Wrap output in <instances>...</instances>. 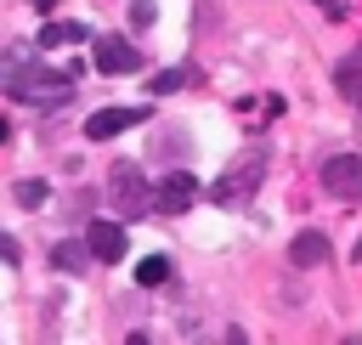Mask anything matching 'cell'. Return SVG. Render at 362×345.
I'll use <instances>...</instances> for the list:
<instances>
[{
  "instance_id": "6da1fadb",
  "label": "cell",
  "mask_w": 362,
  "mask_h": 345,
  "mask_svg": "<svg viewBox=\"0 0 362 345\" xmlns=\"http://www.w3.org/2000/svg\"><path fill=\"white\" fill-rule=\"evenodd\" d=\"M74 68L79 62H68V68H23L6 90L23 102V107H40V113H51V107H68V96H74Z\"/></svg>"
},
{
  "instance_id": "7a4b0ae2",
  "label": "cell",
  "mask_w": 362,
  "mask_h": 345,
  "mask_svg": "<svg viewBox=\"0 0 362 345\" xmlns=\"http://www.w3.org/2000/svg\"><path fill=\"white\" fill-rule=\"evenodd\" d=\"M260 181H266V153H260V147H249L243 158H232V164L204 187V198H209V204H221V209H238V204H249V198L260 192Z\"/></svg>"
},
{
  "instance_id": "3957f363",
  "label": "cell",
  "mask_w": 362,
  "mask_h": 345,
  "mask_svg": "<svg viewBox=\"0 0 362 345\" xmlns=\"http://www.w3.org/2000/svg\"><path fill=\"white\" fill-rule=\"evenodd\" d=\"M107 198H113V215L119 221H141L147 209H153V187L141 181V170L124 158V164H113V175H107Z\"/></svg>"
},
{
  "instance_id": "277c9868",
  "label": "cell",
  "mask_w": 362,
  "mask_h": 345,
  "mask_svg": "<svg viewBox=\"0 0 362 345\" xmlns=\"http://www.w3.org/2000/svg\"><path fill=\"white\" fill-rule=\"evenodd\" d=\"M198 198H204V187H198V175H187V170H170V175L153 187V204H158L164 215H187Z\"/></svg>"
},
{
  "instance_id": "5b68a950",
  "label": "cell",
  "mask_w": 362,
  "mask_h": 345,
  "mask_svg": "<svg viewBox=\"0 0 362 345\" xmlns=\"http://www.w3.org/2000/svg\"><path fill=\"white\" fill-rule=\"evenodd\" d=\"M322 187H328L339 204L362 198V158H356V153H339V158H328V164H322Z\"/></svg>"
},
{
  "instance_id": "8992f818",
  "label": "cell",
  "mask_w": 362,
  "mask_h": 345,
  "mask_svg": "<svg viewBox=\"0 0 362 345\" xmlns=\"http://www.w3.org/2000/svg\"><path fill=\"white\" fill-rule=\"evenodd\" d=\"M85 249H90V260H124V249H130V238H124V221H90V232H85Z\"/></svg>"
},
{
  "instance_id": "52a82bcc",
  "label": "cell",
  "mask_w": 362,
  "mask_h": 345,
  "mask_svg": "<svg viewBox=\"0 0 362 345\" xmlns=\"http://www.w3.org/2000/svg\"><path fill=\"white\" fill-rule=\"evenodd\" d=\"M96 68H102V74H136V68H141V51H136L124 34H102V40H96Z\"/></svg>"
},
{
  "instance_id": "ba28073f",
  "label": "cell",
  "mask_w": 362,
  "mask_h": 345,
  "mask_svg": "<svg viewBox=\"0 0 362 345\" xmlns=\"http://www.w3.org/2000/svg\"><path fill=\"white\" fill-rule=\"evenodd\" d=\"M141 119H147L141 107H102V113L85 119V136H90V141H113L119 130H130V124H141Z\"/></svg>"
},
{
  "instance_id": "9c48e42d",
  "label": "cell",
  "mask_w": 362,
  "mask_h": 345,
  "mask_svg": "<svg viewBox=\"0 0 362 345\" xmlns=\"http://www.w3.org/2000/svg\"><path fill=\"white\" fill-rule=\"evenodd\" d=\"M288 260H294V266H322V260H328V238H322V232H300V238L288 243Z\"/></svg>"
},
{
  "instance_id": "30bf717a",
  "label": "cell",
  "mask_w": 362,
  "mask_h": 345,
  "mask_svg": "<svg viewBox=\"0 0 362 345\" xmlns=\"http://www.w3.org/2000/svg\"><path fill=\"white\" fill-rule=\"evenodd\" d=\"M79 40H90L85 23H45V28H40V45H45V51H62V45H79Z\"/></svg>"
},
{
  "instance_id": "8fae6325",
  "label": "cell",
  "mask_w": 362,
  "mask_h": 345,
  "mask_svg": "<svg viewBox=\"0 0 362 345\" xmlns=\"http://www.w3.org/2000/svg\"><path fill=\"white\" fill-rule=\"evenodd\" d=\"M85 260H90V249H85V243H57V249H51V266H57V271H68V277H79V271H85Z\"/></svg>"
},
{
  "instance_id": "7c38bea8",
  "label": "cell",
  "mask_w": 362,
  "mask_h": 345,
  "mask_svg": "<svg viewBox=\"0 0 362 345\" xmlns=\"http://www.w3.org/2000/svg\"><path fill=\"white\" fill-rule=\"evenodd\" d=\"M334 85H339L345 96H362V51H351V57L334 68Z\"/></svg>"
},
{
  "instance_id": "4fadbf2b",
  "label": "cell",
  "mask_w": 362,
  "mask_h": 345,
  "mask_svg": "<svg viewBox=\"0 0 362 345\" xmlns=\"http://www.w3.org/2000/svg\"><path fill=\"white\" fill-rule=\"evenodd\" d=\"M136 283H141V288H158V283H170V260H164V255H147V260H136Z\"/></svg>"
},
{
  "instance_id": "5bb4252c",
  "label": "cell",
  "mask_w": 362,
  "mask_h": 345,
  "mask_svg": "<svg viewBox=\"0 0 362 345\" xmlns=\"http://www.w3.org/2000/svg\"><path fill=\"white\" fill-rule=\"evenodd\" d=\"M45 198H51V187H45V181H34V175H28V181H17V204H23V209H40Z\"/></svg>"
},
{
  "instance_id": "9a60e30c",
  "label": "cell",
  "mask_w": 362,
  "mask_h": 345,
  "mask_svg": "<svg viewBox=\"0 0 362 345\" xmlns=\"http://www.w3.org/2000/svg\"><path fill=\"white\" fill-rule=\"evenodd\" d=\"M153 17H158V0H130V23L136 28H153Z\"/></svg>"
},
{
  "instance_id": "2e32d148",
  "label": "cell",
  "mask_w": 362,
  "mask_h": 345,
  "mask_svg": "<svg viewBox=\"0 0 362 345\" xmlns=\"http://www.w3.org/2000/svg\"><path fill=\"white\" fill-rule=\"evenodd\" d=\"M187 85V68H170V74H158L153 79V96H164V90H181Z\"/></svg>"
},
{
  "instance_id": "e0dca14e",
  "label": "cell",
  "mask_w": 362,
  "mask_h": 345,
  "mask_svg": "<svg viewBox=\"0 0 362 345\" xmlns=\"http://www.w3.org/2000/svg\"><path fill=\"white\" fill-rule=\"evenodd\" d=\"M0 260H17V243H11L6 232H0Z\"/></svg>"
},
{
  "instance_id": "ac0fdd59",
  "label": "cell",
  "mask_w": 362,
  "mask_h": 345,
  "mask_svg": "<svg viewBox=\"0 0 362 345\" xmlns=\"http://www.w3.org/2000/svg\"><path fill=\"white\" fill-rule=\"evenodd\" d=\"M226 345H249V334L243 328H226Z\"/></svg>"
},
{
  "instance_id": "d6986e66",
  "label": "cell",
  "mask_w": 362,
  "mask_h": 345,
  "mask_svg": "<svg viewBox=\"0 0 362 345\" xmlns=\"http://www.w3.org/2000/svg\"><path fill=\"white\" fill-rule=\"evenodd\" d=\"M130 345H147V334H130Z\"/></svg>"
},
{
  "instance_id": "ffe728a7",
  "label": "cell",
  "mask_w": 362,
  "mask_h": 345,
  "mask_svg": "<svg viewBox=\"0 0 362 345\" xmlns=\"http://www.w3.org/2000/svg\"><path fill=\"white\" fill-rule=\"evenodd\" d=\"M34 6H40V11H51V6H57V0H34Z\"/></svg>"
},
{
  "instance_id": "44dd1931",
  "label": "cell",
  "mask_w": 362,
  "mask_h": 345,
  "mask_svg": "<svg viewBox=\"0 0 362 345\" xmlns=\"http://www.w3.org/2000/svg\"><path fill=\"white\" fill-rule=\"evenodd\" d=\"M345 345H362V334H351V339H345Z\"/></svg>"
},
{
  "instance_id": "7402d4cb",
  "label": "cell",
  "mask_w": 362,
  "mask_h": 345,
  "mask_svg": "<svg viewBox=\"0 0 362 345\" xmlns=\"http://www.w3.org/2000/svg\"><path fill=\"white\" fill-rule=\"evenodd\" d=\"M0 141H6V124H0Z\"/></svg>"
},
{
  "instance_id": "603a6c76",
  "label": "cell",
  "mask_w": 362,
  "mask_h": 345,
  "mask_svg": "<svg viewBox=\"0 0 362 345\" xmlns=\"http://www.w3.org/2000/svg\"><path fill=\"white\" fill-rule=\"evenodd\" d=\"M356 102H362V96H356Z\"/></svg>"
}]
</instances>
